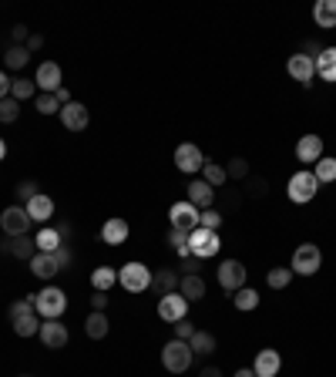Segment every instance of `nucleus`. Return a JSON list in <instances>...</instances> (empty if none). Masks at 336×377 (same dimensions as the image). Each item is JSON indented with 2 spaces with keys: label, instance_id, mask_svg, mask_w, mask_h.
Here are the masks:
<instances>
[{
  "label": "nucleus",
  "instance_id": "nucleus-5",
  "mask_svg": "<svg viewBox=\"0 0 336 377\" xmlns=\"http://www.w3.org/2000/svg\"><path fill=\"white\" fill-rule=\"evenodd\" d=\"M319 266H323V253H319L316 243L296 246V253H293V263H289L293 276H313V273H319Z\"/></svg>",
  "mask_w": 336,
  "mask_h": 377
},
{
  "label": "nucleus",
  "instance_id": "nucleus-49",
  "mask_svg": "<svg viewBox=\"0 0 336 377\" xmlns=\"http://www.w3.org/2000/svg\"><path fill=\"white\" fill-rule=\"evenodd\" d=\"M10 84H14V81H10V77H7V71L0 68V101H3V98H10Z\"/></svg>",
  "mask_w": 336,
  "mask_h": 377
},
{
  "label": "nucleus",
  "instance_id": "nucleus-26",
  "mask_svg": "<svg viewBox=\"0 0 336 377\" xmlns=\"http://www.w3.org/2000/svg\"><path fill=\"white\" fill-rule=\"evenodd\" d=\"M313 20H316V27H323V31H333L336 27V0H319L316 7H313Z\"/></svg>",
  "mask_w": 336,
  "mask_h": 377
},
{
  "label": "nucleus",
  "instance_id": "nucleus-50",
  "mask_svg": "<svg viewBox=\"0 0 336 377\" xmlns=\"http://www.w3.org/2000/svg\"><path fill=\"white\" fill-rule=\"evenodd\" d=\"M249 186H252V195H256V199H262V195H266V179H249Z\"/></svg>",
  "mask_w": 336,
  "mask_h": 377
},
{
  "label": "nucleus",
  "instance_id": "nucleus-40",
  "mask_svg": "<svg viewBox=\"0 0 336 377\" xmlns=\"http://www.w3.org/2000/svg\"><path fill=\"white\" fill-rule=\"evenodd\" d=\"M168 243L175 246V253L185 260V256H192L188 253V232H182V229H168Z\"/></svg>",
  "mask_w": 336,
  "mask_h": 377
},
{
  "label": "nucleus",
  "instance_id": "nucleus-46",
  "mask_svg": "<svg viewBox=\"0 0 336 377\" xmlns=\"http://www.w3.org/2000/svg\"><path fill=\"white\" fill-rule=\"evenodd\" d=\"M10 38H14V44H24V47H27V40H31V31H27L24 24H14V27H10Z\"/></svg>",
  "mask_w": 336,
  "mask_h": 377
},
{
  "label": "nucleus",
  "instance_id": "nucleus-54",
  "mask_svg": "<svg viewBox=\"0 0 336 377\" xmlns=\"http://www.w3.org/2000/svg\"><path fill=\"white\" fill-rule=\"evenodd\" d=\"M199 377H222V371H219V367H202V374Z\"/></svg>",
  "mask_w": 336,
  "mask_h": 377
},
{
  "label": "nucleus",
  "instance_id": "nucleus-20",
  "mask_svg": "<svg viewBox=\"0 0 336 377\" xmlns=\"http://www.w3.org/2000/svg\"><path fill=\"white\" fill-rule=\"evenodd\" d=\"M3 249H7L14 260H34L38 243H34L31 236H7V239H3Z\"/></svg>",
  "mask_w": 336,
  "mask_h": 377
},
{
  "label": "nucleus",
  "instance_id": "nucleus-15",
  "mask_svg": "<svg viewBox=\"0 0 336 377\" xmlns=\"http://www.w3.org/2000/svg\"><path fill=\"white\" fill-rule=\"evenodd\" d=\"M40 343L47 347V350H61V347H68V340H71V334H68V327L57 320H44L40 323Z\"/></svg>",
  "mask_w": 336,
  "mask_h": 377
},
{
  "label": "nucleus",
  "instance_id": "nucleus-27",
  "mask_svg": "<svg viewBox=\"0 0 336 377\" xmlns=\"http://www.w3.org/2000/svg\"><path fill=\"white\" fill-rule=\"evenodd\" d=\"M84 334H88L91 340L108 337V317H105V310H91V313H88V320H84Z\"/></svg>",
  "mask_w": 336,
  "mask_h": 377
},
{
  "label": "nucleus",
  "instance_id": "nucleus-45",
  "mask_svg": "<svg viewBox=\"0 0 336 377\" xmlns=\"http://www.w3.org/2000/svg\"><path fill=\"white\" fill-rule=\"evenodd\" d=\"M192 337H195V327H192V323H188V320L175 323V340H185V343H188Z\"/></svg>",
  "mask_w": 336,
  "mask_h": 377
},
{
  "label": "nucleus",
  "instance_id": "nucleus-41",
  "mask_svg": "<svg viewBox=\"0 0 336 377\" xmlns=\"http://www.w3.org/2000/svg\"><path fill=\"white\" fill-rule=\"evenodd\" d=\"M7 313H10V320H20V317H31V313H38V310H34V303L24 297V300L10 303V306H7Z\"/></svg>",
  "mask_w": 336,
  "mask_h": 377
},
{
  "label": "nucleus",
  "instance_id": "nucleus-37",
  "mask_svg": "<svg viewBox=\"0 0 336 377\" xmlns=\"http://www.w3.org/2000/svg\"><path fill=\"white\" fill-rule=\"evenodd\" d=\"M14 334H17V337H34V334H40L38 313H31V317H20V320H14Z\"/></svg>",
  "mask_w": 336,
  "mask_h": 377
},
{
  "label": "nucleus",
  "instance_id": "nucleus-39",
  "mask_svg": "<svg viewBox=\"0 0 336 377\" xmlns=\"http://www.w3.org/2000/svg\"><path fill=\"white\" fill-rule=\"evenodd\" d=\"M34 108L40 114H61V101H57V94H38V101H34Z\"/></svg>",
  "mask_w": 336,
  "mask_h": 377
},
{
  "label": "nucleus",
  "instance_id": "nucleus-51",
  "mask_svg": "<svg viewBox=\"0 0 336 377\" xmlns=\"http://www.w3.org/2000/svg\"><path fill=\"white\" fill-rule=\"evenodd\" d=\"M178 269H185V276H192V273H199V260H195V256H185Z\"/></svg>",
  "mask_w": 336,
  "mask_h": 377
},
{
  "label": "nucleus",
  "instance_id": "nucleus-29",
  "mask_svg": "<svg viewBox=\"0 0 336 377\" xmlns=\"http://www.w3.org/2000/svg\"><path fill=\"white\" fill-rule=\"evenodd\" d=\"M188 347H192V354L208 357V354H215V334H208V330H195V337L188 340Z\"/></svg>",
  "mask_w": 336,
  "mask_h": 377
},
{
  "label": "nucleus",
  "instance_id": "nucleus-9",
  "mask_svg": "<svg viewBox=\"0 0 336 377\" xmlns=\"http://www.w3.org/2000/svg\"><path fill=\"white\" fill-rule=\"evenodd\" d=\"M168 219H171V229H182V232H192V229H199V219H202V209H195L188 199L182 202H175V206L168 209Z\"/></svg>",
  "mask_w": 336,
  "mask_h": 377
},
{
  "label": "nucleus",
  "instance_id": "nucleus-10",
  "mask_svg": "<svg viewBox=\"0 0 336 377\" xmlns=\"http://www.w3.org/2000/svg\"><path fill=\"white\" fill-rule=\"evenodd\" d=\"M175 165H178V172H185V175H199L202 165H206V155H202L199 145L185 142V145H178V149H175Z\"/></svg>",
  "mask_w": 336,
  "mask_h": 377
},
{
  "label": "nucleus",
  "instance_id": "nucleus-19",
  "mask_svg": "<svg viewBox=\"0 0 336 377\" xmlns=\"http://www.w3.org/2000/svg\"><path fill=\"white\" fill-rule=\"evenodd\" d=\"M131 226L121 219V216H112L105 226H101V243L105 246H125V239H128Z\"/></svg>",
  "mask_w": 336,
  "mask_h": 377
},
{
  "label": "nucleus",
  "instance_id": "nucleus-17",
  "mask_svg": "<svg viewBox=\"0 0 336 377\" xmlns=\"http://www.w3.org/2000/svg\"><path fill=\"white\" fill-rule=\"evenodd\" d=\"M188 202L206 212V209H212V202H215V188L208 186L202 175H195V179L188 182Z\"/></svg>",
  "mask_w": 336,
  "mask_h": 377
},
{
  "label": "nucleus",
  "instance_id": "nucleus-16",
  "mask_svg": "<svg viewBox=\"0 0 336 377\" xmlns=\"http://www.w3.org/2000/svg\"><path fill=\"white\" fill-rule=\"evenodd\" d=\"M280 371H282V357L280 350H273V347L259 350L256 360H252V374L256 377H280Z\"/></svg>",
  "mask_w": 336,
  "mask_h": 377
},
{
  "label": "nucleus",
  "instance_id": "nucleus-25",
  "mask_svg": "<svg viewBox=\"0 0 336 377\" xmlns=\"http://www.w3.org/2000/svg\"><path fill=\"white\" fill-rule=\"evenodd\" d=\"M316 75L323 77V81L336 84V47H323L316 54Z\"/></svg>",
  "mask_w": 336,
  "mask_h": 377
},
{
  "label": "nucleus",
  "instance_id": "nucleus-1",
  "mask_svg": "<svg viewBox=\"0 0 336 377\" xmlns=\"http://www.w3.org/2000/svg\"><path fill=\"white\" fill-rule=\"evenodd\" d=\"M27 300L34 303L38 317H44V320H61L64 310H68V293L61 286H44L40 293H31Z\"/></svg>",
  "mask_w": 336,
  "mask_h": 377
},
{
  "label": "nucleus",
  "instance_id": "nucleus-8",
  "mask_svg": "<svg viewBox=\"0 0 336 377\" xmlns=\"http://www.w3.org/2000/svg\"><path fill=\"white\" fill-rule=\"evenodd\" d=\"M31 223H34V219L27 216L24 206H7L0 212V229H3V236H27Z\"/></svg>",
  "mask_w": 336,
  "mask_h": 377
},
{
  "label": "nucleus",
  "instance_id": "nucleus-48",
  "mask_svg": "<svg viewBox=\"0 0 336 377\" xmlns=\"http://www.w3.org/2000/svg\"><path fill=\"white\" fill-rule=\"evenodd\" d=\"M105 306H108V293L94 290V293H91V310H105Z\"/></svg>",
  "mask_w": 336,
  "mask_h": 377
},
{
  "label": "nucleus",
  "instance_id": "nucleus-4",
  "mask_svg": "<svg viewBox=\"0 0 336 377\" xmlns=\"http://www.w3.org/2000/svg\"><path fill=\"white\" fill-rule=\"evenodd\" d=\"M151 273L145 263H125L118 269V283H121V290H128V293H145L151 290Z\"/></svg>",
  "mask_w": 336,
  "mask_h": 377
},
{
  "label": "nucleus",
  "instance_id": "nucleus-35",
  "mask_svg": "<svg viewBox=\"0 0 336 377\" xmlns=\"http://www.w3.org/2000/svg\"><path fill=\"white\" fill-rule=\"evenodd\" d=\"M266 283H269L273 290H286V286L293 283V269H289V266H276V269L266 273Z\"/></svg>",
  "mask_w": 336,
  "mask_h": 377
},
{
  "label": "nucleus",
  "instance_id": "nucleus-21",
  "mask_svg": "<svg viewBox=\"0 0 336 377\" xmlns=\"http://www.w3.org/2000/svg\"><path fill=\"white\" fill-rule=\"evenodd\" d=\"M31 273H34L38 280H54L57 273H61L54 253H34V260H31Z\"/></svg>",
  "mask_w": 336,
  "mask_h": 377
},
{
  "label": "nucleus",
  "instance_id": "nucleus-7",
  "mask_svg": "<svg viewBox=\"0 0 336 377\" xmlns=\"http://www.w3.org/2000/svg\"><path fill=\"white\" fill-rule=\"evenodd\" d=\"M215 276H219V286L229 290V293H236V290H243L245 280H249V269H245L239 260H222L219 269H215Z\"/></svg>",
  "mask_w": 336,
  "mask_h": 377
},
{
  "label": "nucleus",
  "instance_id": "nucleus-58",
  "mask_svg": "<svg viewBox=\"0 0 336 377\" xmlns=\"http://www.w3.org/2000/svg\"><path fill=\"white\" fill-rule=\"evenodd\" d=\"M20 377H27V374H20Z\"/></svg>",
  "mask_w": 336,
  "mask_h": 377
},
{
  "label": "nucleus",
  "instance_id": "nucleus-3",
  "mask_svg": "<svg viewBox=\"0 0 336 377\" xmlns=\"http://www.w3.org/2000/svg\"><path fill=\"white\" fill-rule=\"evenodd\" d=\"M319 192V182L316 175L310 169H299L293 179H289V186H286V195H289V202H296V206H303V202H313Z\"/></svg>",
  "mask_w": 336,
  "mask_h": 377
},
{
  "label": "nucleus",
  "instance_id": "nucleus-52",
  "mask_svg": "<svg viewBox=\"0 0 336 377\" xmlns=\"http://www.w3.org/2000/svg\"><path fill=\"white\" fill-rule=\"evenodd\" d=\"M40 47H44V38H40V34H31V40H27V51L34 54V51H40Z\"/></svg>",
  "mask_w": 336,
  "mask_h": 377
},
{
  "label": "nucleus",
  "instance_id": "nucleus-53",
  "mask_svg": "<svg viewBox=\"0 0 336 377\" xmlns=\"http://www.w3.org/2000/svg\"><path fill=\"white\" fill-rule=\"evenodd\" d=\"M57 101H61V108H64V105H71V101H75V98H71V91H68V88H57Z\"/></svg>",
  "mask_w": 336,
  "mask_h": 377
},
{
  "label": "nucleus",
  "instance_id": "nucleus-34",
  "mask_svg": "<svg viewBox=\"0 0 336 377\" xmlns=\"http://www.w3.org/2000/svg\"><path fill=\"white\" fill-rule=\"evenodd\" d=\"M313 175H316L319 186H323V182H336V158H333V155H330V158L323 155L316 165H313Z\"/></svg>",
  "mask_w": 336,
  "mask_h": 377
},
{
  "label": "nucleus",
  "instance_id": "nucleus-38",
  "mask_svg": "<svg viewBox=\"0 0 336 377\" xmlns=\"http://www.w3.org/2000/svg\"><path fill=\"white\" fill-rule=\"evenodd\" d=\"M17 118H20V101L17 98H3V101H0V121L10 125V121H17Z\"/></svg>",
  "mask_w": 336,
  "mask_h": 377
},
{
  "label": "nucleus",
  "instance_id": "nucleus-47",
  "mask_svg": "<svg viewBox=\"0 0 336 377\" xmlns=\"http://www.w3.org/2000/svg\"><path fill=\"white\" fill-rule=\"evenodd\" d=\"M54 260H57L61 269H68V266H71V249H68V243L61 246V249H54Z\"/></svg>",
  "mask_w": 336,
  "mask_h": 377
},
{
  "label": "nucleus",
  "instance_id": "nucleus-22",
  "mask_svg": "<svg viewBox=\"0 0 336 377\" xmlns=\"http://www.w3.org/2000/svg\"><path fill=\"white\" fill-rule=\"evenodd\" d=\"M24 209H27V216H31L34 223H47V219L54 216V199H51V195H44V192H38V195H34V199H31Z\"/></svg>",
  "mask_w": 336,
  "mask_h": 377
},
{
  "label": "nucleus",
  "instance_id": "nucleus-13",
  "mask_svg": "<svg viewBox=\"0 0 336 377\" xmlns=\"http://www.w3.org/2000/svg\"><path fill=\"white\" fill-rule=\"evenodd\" d=\"M188 313V300L182 297V293H168V297H158V317L168 323H178L185 320Z\"/></svg>",
  "mask_w": 336,
  "mask_h": 377
},
{
  "label": "nucleus",
  "instance_id": "nucleus-55",
  "mask_svg": "<svg viewBox=\"0 0 336 377\" xmlns=\"http://www.w3.org/2000/svg\"><path fill=\"white\" fill-rule=\"evenodd\" d=\"M57 232H61V239H64V243L71 239V226H57Z\"/></svg>",
  "mask_w": 336,
  "mask_h": 377
},
{
  "label": "nucleus",
  "instance_id": "nucleus-31",
  "mask_svg": "<svg viewBox=\"0 0 336 377\" xmlns=\"http://www.w3.org/2000/svg\"><path fill=\"white\" fill-rule=\"evenodd\" d=\"M114 283H118V269L114 266H98L91 273V286L94 290H101V293H108Z\"/></svg>",
  "mask_w": 336,
  "mask_h": 377
},
{
  "label": "nucleus",
  "instance_id": "nucleus-36",
  "mask_svg": "<svg viewBox=\"0 0 336 377\" xmlns=\"http://www.w3.org/2000/svg\"><path fill=\"white\" fill-rule=\"evenodd\" d=\"M34 81L31 77H14V84H10V98H17V101H27V98H34Z\"/></svg>",
  "mask_w": 336,
  "mask_h": 377
},
{
  "label": "nucleus",
  "instance_id": "nucleus-23",
  "mask_svg": "<svg viewBox=\"0 0 336 377\" xmlns=\"http://www.w3.org/2000/svg\"><path fill=\"white\" fill-rule=\"evenodd\" d=\"M178 273L175 269H158L155 276H151V290L158 293V297H168V293H178Z\"/></svg>",
  "mask_w": 336,
  "mask_h": 377
},
{
  "label": "nucleus",
  "instance_id": "nucleus-12",
  "mask_svg": "<svg viewBox=\"0 0 336 377\" xmlns=\"http://www.w3.org/2000/svg\"><path fill=\"white\" fill-rule=\"evenodd\" d=\"M61 125H64L68 132H84V128L91 125V112H88V105H81V101L64 105V108H61Z\"/></svg>",
  "mask_w": 336,
  "mask_h": 377
},
{
  "label": "nucleus",
  "instance_id": "nucleus-43",
  "mask_svg": "<svg viewBox=\"0 0 336 377\" xmlns=\"http://www.w3.org/2000/svg\"><path fill=\"white\" fill-rule=\"evenodd\" d=\"M225 175H229V179H249V162H245V158H232V162L225 165Z\"/></svg>",
  "mask_w": 336,
  "mask_h": 377
},
{
  "label": "nucleus",
  "instance_id": "nucleus-2",
  "mask_svg": "<svg viewBox=\"0 0 336 377\" xmlns=\"http://www.w3.org/2000/svg\"><path fill=\"white\" fill-rule=\"evenodd\" d=\"M192 347H188L185 340H168L165 347H162V364H165L168 374H185L188 367H192Z\"/></svg>",
  "mask_w": 336,
  "mask_h": 377
},
{
  "label": "nucleus",
  "instance_id": "nucleus-56",
  "mask_svg": "<svg viewBox=\"0 0 336 377\" xmlns=\"http://www.w3.org/2000/svg\"><path fill=\"white\" fill-rule=\"evenodd\" d=\"M236 377H256V374H252V367H239V371H236Z\"/></svg>",
  "mask_w": 336,
  "mask_h": 377
},
{
  "label": "nucleus",
  "instance_id": "nucleus-32",
  "mask_svg": "<svg viewBox=\"0 0 336 377\" xmlns=\"http://www.w3.org/2000/svg\"><path fill=\"white\" fill-rule=\"evenodd\" d=\"M232 303H236V310H243V313H249V310H256V306H259V293H256L252 286H243V290H236V297H232Z\"/></svg>",
  "mask_w": 336,
  "mask_h": 377
},
{
  "label": "nucleus",
  "instance_id": "nucleus-30",
  "mask_svg": "<svg viewBox=\"0 0 336 377\" xmlns=\"http://www.w3.org/2000/svg\"><path fill=\"white\" fill-rule=\"evenodd\" d=\"M3 61H7V71H24L27 61H31V51H27L24 44H10L7 54H3Z\"/></svg>",
  "mask_w": 336,
  "mask_h": 377
},
{
  "label": "nucleus",
  "instance_id": "nucleus-42",
  "mask_svg": "<svg viewBox=\"0 0 336 377\" xmlns=\"http://www.w3.org/2000/svg\"><path fill=\"white\" fill-rule=\"evenodd\" d=\"M199 226L219 232V229H222V212H219V209H206V212H202V219H199Z\"/></svg>",
  "mask_w": 336,
  "mask_h": 377
},
{
  "label": "nucleus",
  "instance_id": "nucleus-24",
  "mask_svg": "<svg viewBox=\"0 0 336 377\" xmlns=\"http://www.w3.org/2000/svg\"><path fill=\"white\" fill-rule=\"evenodd\" d=\"M178 293H182L188 303H192V300L199 303L202 297H206V280H202L199 273H192V276H182V280H178Z\"/></svg>",
  "mask_w": 336,
  "mask_h": 377
},
{
  "label": "nucleus",
  "instance_id": "nucleus-6",
  "mask_svg": "<svg viewBox=\"0 0 336 377\" xmlns=\"http://www.w3.org/2000/svg\"><path fill=\"white\" fill-rule=\"evenodd\" d=\"M219 232H212V229H192L188 232V253L195 256V260H212L215 253H219Z\"/></svg>",
  "mask_w": 336,
  "mask_h": 377
},
{
  "label": "nucleus",
  "instance_id": "nucleus-11",
  "mask_svg": "<svg viewBox=\"0 0 336 377\" xmlns=\"http://www.w3.org/2000/svg\"><path fill=\"white\" fill-rule=\"evenodd\" d=\"M61 81H64L61 64H57V61H40V64H38V75H34V84H38L40 91H44V94H54L57 88H64Z\"/></svg>",
  "mask_w": 336,
  "mask_h": 377
},
{
  "label": "nucleus",
  "instance_id": "nucleus-14",
  "mask_svg": "<svg viewBox=\"0 0 336 377\" xmlns=\"http://www.w3.org/2000/svg\"><path fill=\"white\" fill-rule=\"evenodd\" d=\"M286 71H289V77L293 81H299L303 88H310L313 84V77H316V61L306 54H293L289 57V64H286Z\"/></svg>",
  "mask_w": 336,
  "mask_h": 377
},
{
  "label": "nucleus",
  "instance_id": "nucleus-44",
  "mask_svg": "<svg viewBox=\"0 0 336 377\" xmlns=\"http://www.w3.org/2000/svg\"><path fill=\"white\" fill-rule=\"evenodd\" d=\"M17 195H20V199H24V206H27V202H31V199L38 195V182H31V179H24V182H20V186H17Z\"/></svg>",
  "mask_w": 336,
  "mask_h": 377
},
{
  "label": "nucleus",
  "instance_id": "nucleus-18",
  "mask_svg": "<svg viewBox=\"0 0 336 377\" xmlns=\"http://www.w3.org/2000/svg\"><path fill=\"white\" fill-rule=\"evenodd\" d=\"M296 158L303 165H316L323 158V138L319 135H303L296 142Z\"/></svg>",
  "mask_w": 336,
  "mask_h": 377
},
{
  "label": "nucleus",
  "instance_id": "nucleus-33",
  "mask_svg": "<svg viewBox=\"0 0 336 377\" xmlns=\"http://www.w3.org/2000/svg\"><path fill=\"white\" fill-rule=\"evenodd\" d=\"M202 179H206L212 188H222L225 182H229V175H225L222 165H219V162H208V158H206V165H202Z\"/></svg>",
  "mask_w": 336,
  "mask_h": 377
},
{
  "label": "nucleus",
  "instance_id": "nucleus-57",
  "mask_svg": "<svg viewBox=\"0 0 336 377\" xmlns=\"http://www.w3.org/2000/svg\"><path fill=\"white\" fill-rule=\"evenodd\" d=\"M3 155H7V142L0 138V162H3Z\"/></svg>",
  "mask_w": 336,
  "mask_h": 377
},
{
  "label": "nucleus",
  "instance_id": "nucleus-28",
  "mask_svg": "<svg viewBox=\"0 0 336 377\" xmlns=\"http://www.w3.org/2000/svg\"><path fill=\"white\" fill-rule=\"evenodd\" d=\"M34 243H38V253H54V249L64 246V239H61V232H57L54 226H44L38 236H34Z\"/></svg>",
  "mask_w": 336,
  "mask_h": 377
}]
</instances>
